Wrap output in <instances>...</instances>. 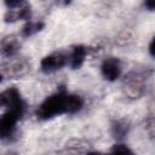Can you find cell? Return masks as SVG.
<instances>
[{
  "label": "cell",
  "mask_w": 155,
  "mask_h": 155,
  "mask_svg": "<svg viewBox=\"0 0 155 155\" xmlns=\"http://www.w3.org/2000/svg\"><path fill=\"white\" fill-rule=\"evenodd\" d=\"M148 127H149V131L151 132V134H154V136H155V117H154V119H151V120L149 121Z\"/></svg>",
  "instance_id": "12"
},
{
  "label": "cell",
  "mask_w": 155,
  "mask_h": 155,
  "mask_svg": "<svg viewBox=\"0 0 155 155\" xmlns=\"http://www.w3.org/2000/svg\"><path fill=\"white\" fill-rule=\"evenodd\" d=\"M28 68H29V65L25 61L17 59V61H13V62H8L7 64H4L2 69H1V74H2V76L19 78V76H22L23 74L27 73Z\"/></svg>",
  "instance_id": "7"
},
{
  "label": "cell",
  "mask_w": 155,
  "mask_h": 155,
  "mask_svg": "<svg viewBox=\"0 0 155 155\" xmlns=\"http://www.w3.org/2000/svg\"><path fill=\"white\" fill-rule=\"evenodd\" d=\"M101 70H102V75L109 80V81H114L116 80L120 74H121V65H120V62L114 58V57H110V58H107L103 63H102V67H101Z\"/></svg>",
  "instance_id": "6"
},
{
  "label": "cell",
  "mask_w": 155,
  "mask_h": 155,
  "mask_svg": "<svg viewBox=\"0 0 155 155\" xmlns=\"http://www.w3.org/2000/svg\"><path fill=\"white\" fill-rule=\"evenodd\" d=\"M144 90L143 78L136 73L130 74L124 80V92L128 98H138L142 96Z\"/></svg>",
  "instance_id": "3"
},
{
  "label": "cell",
  "mask_w": 155,
  "mask_h": 155,
  "mask_svg": "<svg viewBox=\"0 0 155 155\" xmlns=\"http://www.w3.org/2000/svg\"><path fill=\"white\" fill-rule=\"evenodd\" d=\"M145 5H147L149 8H151V10H154V8H155V1H148Z\"/></svg>",
  "instance_id": "14"
},
{
  "label": "cell",
  "mask_w": 155,
  "mask_h": 155,
  "mask_svg": "<svg viewBox=\"0 0 155 155\" xmlns=\"http://www.w3.org/2000/svg\"><path fill=\"white\" fill-rule=\"evenodd\" d=\"M82 107V99L79 96L58 92L46 98L36 110L40 119H48L63 113H76Z\"/></svg>",
  "instance_id": "1"
},
{
  "label": "cell",
  "mask_w": 155,
  "mask_h": 155,
  "mask_svg": "<svg viewBox=\"0 0 155 155\" xmlns=\"http://www.w3.org/2000/svg\"><path fill=\"white\" fill-rule=\"evenodd\" d=\"M87 155H101L99 153H90V154H87Z\"/></svg>",
  "instance_id": "15"
},
{
  "label": "cell",
  "mask_w": 155,
  "mask_h": 155,
  "mask_svg": "<svg viewBox=\"0 0 155 155\" xmlns=\"http://www.w3.org/2000/svg\"><path fill=\"white\" fill-rule=\"evenodd\" d=\"M18 50V44L15 39H10V38H6L2 40L1 42V51H2V54L6 56V57H12Z\"/></svg>",
  "instance_id": "9"
},
{
  "label": "cell",
  "mask_w": 155,
  "mask_h": 155,
  "mask_svg": "<svg viewBox=\"0 0 155 155\" xmlns=\"http://www.w3.org/2000/svg\"><path fill=\"white\" fill-rule=\"evenodd\" d=\"M149 52H150V54L153 57H155V38L151 40V42L149 45Z\"/></svg>",
  "instance_id": "13"
},
{
  "label": "cell",
  "mask_w": 155,
  "mask_h": 155,
  "mask_svg": "<svg viewBox=\"0 0 155 155\" xmlns=\"http://www.w3.org/2000/svg\"><path fill=\"white\" fill-rule=\"evenodd\" d=\"M69 62V54H64L62 52H54L46 56L41 61V69L45 73H52L57 69H61Z\"/></svg>",
  "instance_id": "4"
},
{
  "label": "cell",
  "mask_w": 155,
  "mask_h": 155,
  "mask_svg": "<svg viewBox=\"0 0 155 155\" xmlns=\"http://www.w3.org/2000/svg\"><path fill=\"white\" fill-rule=\"evenodd\" d=\"M86 57V50L82 46H76L69 54V64L73 68H79Z\"/></svg>",
  "instance_id": "8"
},
{
  "label": "cell",
  "mask_w": 155,
  "mask_h": 155,
  "mask_svg": "<svg viewBox=\"0 0 155 155\" xmlns=\"http://www.w3.org/2000/svg\"><path fill=\"white\" fill-rule=\"evenodd\" d=\"M40 27H41V24H39V23H29V24H27V25L23 28V34H24L25 36H27V35H30V34H33V33L40 30Z\"/></svg>",
  "instance_id": "11"
},
{
  "label": "cell",
  "mask_w": 155,
  "mask_h": 155,
  "mask_svg": "<svg viewBox=\"0 0 155 155\" xmlns=\"http://www.w3.org/2000/svg\"><path fill=\"white\" fill-rule=\"evenodd\" d=\"M109 155H133V153L124 144H117L113 148L111 153Z\"/></svg>",
  "instance_id": "10"
},
{
  "label": "cell",
  "mask_w": 155,
  "mask_h": 155,
  "mask_svg": "<svg viewBox=\"0 0 155 155\" xmlns=\"http://www.w3.org/2000/svg\"><path fill=\"white\" fill-rule=\"evenodd\" d=\"M21 116L22 115L17 114L15 111H10V110H7L2 115V117L0 120V133H1L2 138L10 137L13 133V131L16 128V124L21 119Z\"/></svg>",
  "instance_id": "5"
},
{
  "label": "cell",
  "mask_w": 155,
  "mask_h": 155,
  "mask_svg": "<svg viewBox=\"0 0 155 155\" xmlns=\"http://www.w3.org/2000/svg\"><path fill=\"white\" fill-rule=\"evenodd\" d=\"M1 104L7 108V110L16 111L23 115L24 111V102L21 98L19 92L16 88H7L1 94Z\"/></svg>",
  "instance_id": "2"
}]
</instances>
